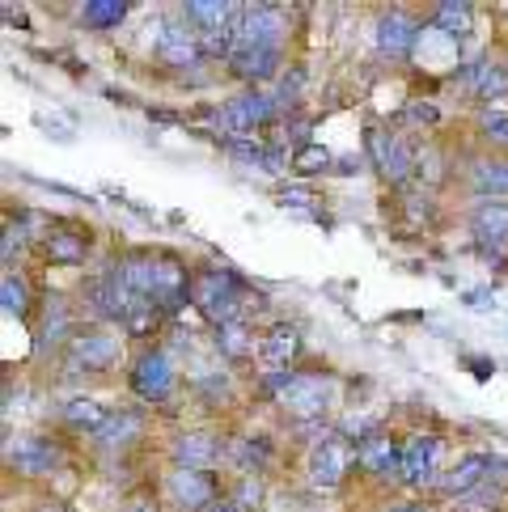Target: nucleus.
<instances>
[{
	"mask_svg": "<svg viewBox=\"0 0 508 512\" xmlns=\"http://www.w3.org/2000/svg\"><path fill=\"white\" fill-rule=\"evenodd\" d=\"M170 453H174V466L208 470L216 457L225 453V445H221V436H216L212 428H191V432H178V436H174Z\"/></svg>",
	"mask_w": 508,
	"mask_h": 512,
	"instance_id": "11",
	"label": "nucleus"
},
{
	"mask_svg": "<svg viewBox=\"0 0 508 512\" xmlns=\"http://www.w3.org/2000/svg\"><path fill=\"white\" fill-rule=\"evenodd\" d=\"M208 512H242V508H238V504H233V500H216V504H212Z\"/></svg>",
	"mask_w": 508,
	"mask_h": 512,
	"instance_id": "44",
	"label": "nucleus"
},
{
	"mask_svg": "<svg viewBox=\"0 0 508 512\" xmlns=\"http://www.w3.org/2000/svg\"><path fill=\"white\" fill-rule=\"evenodd\" d=\"M437 453H441V441L437 436H428V432H420V436H411L407 441V449H403V479L407 487H424V483H432L437 479Z\"/></svg>",
	"mask_w": 508,
	"mask_h": 512,
	"instance_id": "13",
	"label": "nucleus"
},
{
	"mask_svg": "<svg viewBox=\"0 0 508 512\" xmlns=\"http://www.w3.org/2000/svg\"><path fill=\"white\" fill-rule=\"evenodd\" d=\"M166 496L174 500L178 512H208L221 500V487H216L212 470H195V466H174L166 474Z\"/></svg>",
	"mask_w": 508,
	"mask_h": 512,
	"instance_id": "4",
	"label": "nucleus"
},
{
	"mask_svg": "<svg viewBox=\"0 0 508 512\" xmlns=\"http://www.w3.org/2000/svg\"><path fill=\"white\" fill-rule=\"evenodd\" d=\"M276 98H267V94H238V98H229L216 106V115H212V127L221 132L225 140H250L254 132H259L263 123L276 119Z\"/></svg>",
	"mask_w": 508,
	"mask_h": 512,
	"instance_id": "2",
	"label": "nucleus"
},
{
	"mask_svg": "<svg viewBox=\"0 0 508 512\" xmlns=\"http://www.w3.org/2000/svg\"><path fill=\"white\" fill-rule=\"evenodd\" d=\"M263 170H267V174H280V170H284V149H267Z\"/></svg>",
	"mask_w": 508,
	"mask_h": 512,
	"instance_id": "41",
	"label": "nucleus"
},
{
	"mask_svg": "<svg viewBox=\"0 0 508 512\" xmlns=\"http://www.w3.org/2000/svg\"><path fill=\"white\" fill-rule=\"evenodd\" d=\"M127 17V5L123 0H89V5L81 9V22L89 26V30H111V26H119Z\"/></svg>",
	"mask_w": 508,
	"mask_h": 512,
	"instance_id": "28",
	"label": "nucleus"
},
{
	"mask_svg": "<svg viewBox=\"0 0 508 512\" xmlns=\"http://www.w3.org/2000/svg\"><path fill=\"white\" fill-rule=\"evenodd\" d=\"M276 402L293 419H301V424H318L322 411L331 407V381L318 377V373H288Z\"/></svg>",
	"mask_w": 508,
	"mask_h": 512,
	"instance_id": "3",
	"label": "nucleus"
},
{
	"mask_svg": "<svg viewBox=\"0 0 508 512\" xmlns=\"http://www.w3.org/2000/svg\"><path fill=\"white\" fill-rule=\"evenodd\" d=\"M466 85H470V94L475 98H504L508 94V68H500V64H475L466 72Z\"/></svg>",
	"mask_w": 508,
	"mask_h": 512,
	"instance_id": "26",
	"label": "nucleus"
},
{
	"mask_svg": "<svg viewBox=\"0 0 508 512\" xmlns=\"http://www.w3.org/2000/svg\"><path fill=\"white\" fill-rule=\"evenodd\" d=\"M60 415L68 419L72 428H81V432H102L106 424H111V407H102L98 398H85V394H77V398H64V407H60Z\"/></svg>",
	"mask_w": 508,
	"mask_h": 512,
	"instance_id": "22",
	"label": "nucleus"
},
{
	"mask_svg": "<svg viewBox=\"0 0 508 512\" xmlns=\"http://www.w3.org/2000/svg\"><path fill=\"white\" fill-rule=\"evenodd\" d=\"M157 60L170 68H187L195 60H204V47H199V30L191 22H161L157 34Z\"/></svg>",
	"mask_w": 508,
	"mask_h": 512,
	"instance_id": "10",
	"label": "nucleus"
},
{
	"mask_svg": "<svg viewBox=\"0 0 508 512\" xmlns=\"http://www.w3.org/2000/svg\"><path fill=\"white\" fill-rule=\"evenodd\" d=\"M470 229H475V242L483 250H504L508 246V204H500V199H487V204L475 208V216H470Z\"/></svg>",
	"mask_w": 508,
	"mask_h": 512,
	"instance_id": "17",
	"label": "nucleus"
},
{
	"mask_svg": "<svg viewBox=\"0 0 508 512\" xmlns=\"http://www.w3.org/2000/svg\"><path fill=\"white\" fill-rule=\"evenodd\" d=\"M0 301H5V314H17V318H22L26 314V284L22 280H17V276H5V280H0Z\"/></svg>",
	"mask_w": 508,
	"mask_h": 512,
	"instance_id": "34",
	"label": "nucleus"
},
{
	"mask_svg": "<svg viewBox=\"0 0 508 512\" xmlns=\"http://www.w3.org/2000/svg\"><path fill=\"white\" fill-rule=\"evenodd\" d=\"M373 157H377V166L381 174H386L390 182H407L411 170H415V149L403 140V136H386V132H377L373 136Z\"/></svg>",
	"mask_w": 508,
	"mask_h": 512,
	"instance_id": "16",
	"label": "nucleus"
},
{
	"mask_svg": "<svg viewBox=\"0 0 508 512\" xmlns=\"http://www.w3.org/2000/svg\"><path fill=\"white\" fill-rule=\"evenodd\" d=\"M479 127H483V136L492 140V144H500V149H508V115H500V111H487Z\"/></svg>",
	"mask_w": 508,
	"mask_h": 512,
	"instance_id": "37",
	"label": "nucleus"
},
{
	"mask_svg": "<svg viewBox=\"0 0 508 512\" xmlns=\"http://www.w3.org/2000/svg\"><path fill=\"white\" fill-rule=\"evenodd\" d=\"M115 271L123 276V284L136 292V297L153 301V288H157V259L153 254H127V259L115 263Z\"/></svg>",
	"mask_w": 508,
	"mask_h": 512,
	"instance_id": "23",
	"label": "nucleus"
},
{
	"mask_svg": "<svg viewBox=\"0 0 508 512\" xmlns=\"http://www.w3.org/2000/svg\"><path fill=\"white\" fill-rule=\"evenodd\" d=\"M216 347H221L229 360H246L259 352V339H254L246 322H225V326H216Z\"/></svg>",
	"mask_w": 508,
	"mask_h": 512,
	"instance_id": "25",
	"label": "nucleus"
},
{
	"mask_svg": "<svg viewBox=\"0 0 508 512\" xmlns=\"http://www.w3.org/2000/svg\"><path fill=\"white\" fill-rule=\"evenodd\" d=\"M178 301H187V267L178 259H157V288H153V301L157 309H170Z\"/></svg>",
	"mask_w": 508,
	"mask_h": 512,
	"instance_id": "21",
	"label": "nucleus"
},
{
	"mask_svg": "<svg viewBox=\"0 0 508 512\" xmlns=\"http://www.w3.org/2000/svg\"><path fill=\"white\" fill-rule=\"evenodd\" d=\"M119 512H161V508H157V496H153V491H132V496L119 504Z\"/></svg>",
	"mask_w": 508,
	"mask_h": 512,
	"instance_id": "39",
	"label": "nucleus"
},
{
	"mask_svg": "<svg viewBox=\"0 0 508 512\" xmlns=\"http://www.w3.org/2000/svg\"><path fill=\"white\" fill-rule=\"evenodd\" d=\"M394 512H428L424 504H407V508H394Z\"/></svg>",
	"mask_w": 508,
	"mask_h": 512,
	"instance_id": "46",
	"label": "nucleus"
},
{
	"mask_svg": "<svg viewBox=\"0 0 508 512\" xmlns=\"http://www.w3.org/2000/svg\"><path fill=\"white\" fill-rule=\"evenodd\" d=\"M280 56H284L280 47H246L229 60V68H233V77H242V81H267L280 72Z\"/></svg>",
	"mask_w": 508,
	"mask_h": 512,
	"instance_id": "20",
	"label": "nucleus"
},
{
	"mask_svg": "<svg viewBox=\"0 0 508 512\" xmlns=\"http://www.w3.org/2000/svg\"><path fill=\"white\" fill-rule=\"evenodd\" d=\"M280 204H284V208H310L314 195L305 191V187H284V191H280Z\"/></svg>",
	"mask_w": 508,
	"mask_h": 512,
	"instance_id": "40",
	"label": "nucleus"
},
{
	"mask_svg": "<svg viewBox=\"0 0 508 512\" xmlns=\"http://www.w3.org/2000/svg\"><path fill=\"white\" fill-rule=\"evenodd\" d=\"M43 250H47L51 263H60V267H81L85 254H89V242H85L77 229H51Z\"/></svg>",
	"mask_w": 508,
	"mask_h": 512,
	"instance_id": "24",
	"label": "nucleus"
},
{
	"mask_svg": "<svg viewBox=\"0 0 508 512\" xmlns=\"http://www.w3.org/2000/svg\"><path fill=\"white\" fill-rule=\"evenodd\" d=\"M352 449H348V441L343 436H322V441L314 445V453H310V483L314 487H322V491H331V487H339L343 483V474H348V466H352Z\"/></svg>",
	"mask_w": 508,
	"mask_h": 512,
	"instance_id": "7",
	"label": "nucleus"
},
{
	"mask_svg": "<svg viewBox=\"0 0 508 512\" xmlns=\"http://www.w3.org/2000/svg\"><path fill=\"white\" fill-rule=\"evenodd\" d=\"M225 153L246 161V166H263V161H267V144H259V140H225Z\"/></svg>",
	"mask_w": 508,
	"mask_h": 512,
	"instance_id": "35",
	"label": "nucleus"
},
{
	"mask_svg": "<svg viewBox=\"0 0 508 512\" xmlns=\"http://www.w3.org/2000/svg\"><path fill=\"white\" fill-rule=\"evenodd\" d=\"M9 466L17 474H51L60 466V449L47 436H17L9 445Z\"/></svg>",
	"mask_w": 508,
	"mask_h": 512,
	"instance_id": "14",
	"label": "nucleus"
},
{
	"mask_svg": "<svg viewBox=\"0 0 508 512\" xmlns=\"http://www.w3.org/2000/svg\"><path fill=\"white\" fill-rule=\"evenodd\" d=\"M339 174H360V157H339Z\"/></svg>",
	"mask_w": 508,
	"mask_h": 512,
	"instance_id": "43",
	"label": "nucleus"
},
{
	"mask_svg": "<svg viewBox=\"0 0 508 512\" xmlns=\"http://www.w3.org/2000/svg\"><path fill=\"white\" fill-rule=\"evenodd\" d=\"M301 352V335L293 331V326H271V331L259 339V364H263V373H288V364L297 360Z\"/></svg>",
	"mask_w": 508,
	"mask_h": 512,
	"instance_id": "15",
	"label": "nucleus"
},
{
	"mask_svg": "<svg viewBox=\"0 0 508 512\" xmlns=\"http://www.w3.org/2000/svg\"><path fill=\"white\" fill-rule=\"evenodd\" d=\"M157 322H161V309H157V305H149V301H144V305H140L136 314L127 318L123 326H127V335H153V331H157Z\"/></svg>",
	"mask_w": 508,
	"mask_h": 512,
	"instance_id": "36",
	"label": "nucleus"
},
{
	"mask_svg": "<svg viewBox=\"0 0 508 512\" xmlns=\"http://www.w3.org/2000/svg\"><path fill=\"white\" fill-rule=\"evenodd\" d=\"M356 462L365 474H403V449L390 432H369L356 441Z\"/></svg>",
	"mask_w": 508,
	"mask_h": 512,
	"instance_id": "12",
	"label": "nucleus"
},
{
	"mask_svg": "<svg viewBox=\"0 0 508 512\" xmlns=\"http://www.w3.org/2000/svg\"><path fill=\"white\" fill-rule=\"evenodd\" d=\"M34 512H68V508H64V504H39Z\"/></svg>",
	"mask_w": 508,
	"mask_h": 512,
	"instance_id": "45",
	"label": "nucleus"
},
{
	"mask_svg": "<svg viewBox=\"0 0 508 512\" xmlns=\"http://www.w3.org/2000/svg\"><path fill=\"white\" fill-rule=\"evenodd\" d=\"M432 30H441L445 39H453V34H466L470 30V5H458V0H445V5H437V13H432Z\"/></svg>",
	"mask_w": 508,
	"mask_h": 512,
	"instance_id": "29",
	"label": "nucleus"
},
{
	"mask_svg": "<svg viewBox=\"0 0 508 512\" xmlns=\"http://www.w3.org/2000/svg\"><path fill=\"white\" fill-rule=\"evenodd\" d=\"M178 386V377H174V364L166 352H144L136 360V369H132V390L144 398V402H166Z\"/></svg>",
	"mask_w": 508,
	"mask_h": 512,
	"instance_id": "8",
	"label": "nucleus"
},
{
	"mask_svg": "<svg viewBox=\"0 0 508 512\" xmlns=\"http://www.w3.org/2000/svg\"><path fill=\"white\" fill-rule=\"evenodd\" d=\"M284 30H288V22H284V13L276 5H246L238 34H233V56L246 51V47H280Z\"/></svg>",
	"mask_w": 508,
	"mask_h": 512,
	"instance_id": "5",
	"label": "nucleus"
},
{
	"mask_svg": "<svg viewBox=\"0 0 508 512\" xmlns=\"http://www.w3.org/2000/svg\"><path fill=\"white\" fill-rule=\"evenodd\" d=\"M470 178L483 195H508V161H475Z\"/></svg>",
	"mask_w": 508,
	"mask_h": 512,
	"instance_id": "30",
	"label": "nucleus"
},
{
	"mask_svg": "<svg viewBox=\"0 0 508 512\" xmlns=\"http://www.w3.org/2000/svg\"><path fill=\"white\" fill-rule=\"evenodd\" d=\"M13 246H22V233L9 225V229H5V259H13Z\"/></svg>",
	"mask_w": 508,
	"mask_h": 512,
	"instance_id": "42",
	"label": "nucleus"
},
{
	"mask_svg": "<svg viewBox=\"0 0 508 512\" xmlns=\"http://www.w3.org/2000/svg\"><path fill=\"white\" fill-rule=\"evenodd\" d=\"M85 301H89V309H94L98 318H106V322H127V318H132L136 309L144 305V297H136V292L123 284L119 271H106L102 280L89 284V288H85Z\"/></svg>",
	"mask_w": 508,
	"mask_h": 512,
	"instance_id": "6",
	"label": "nucleus"
},
{
	"mask_svg": "<svg viewBox=\"0 0 508 512\" xmlns=\"http://www.w3.org/2000/svg\"><path fill=\"white\" fill-rule=\"evenodd\" d=\"M136 432H140V419L123 411V415H111V424H106V428L98 432V441L115 449V445H127V441H132Z\"/></svg>",
	"mask_w": 508,
	"mask_h": 512,
	"instance_id": "31",
	"label": "nucleus"
},
{
	"mask_svg": "<svg viewBox=\"0 0 508 512\" xmlns=\"http://www.w3.org/2000/svg\"><path fill=\"white\" fill-rule=\"evenodd\" d=\"M191 301L204 309L212 326H225V322H246V292L238 284V276H229L221 267H208L195 276L191 288Z\"/></svg>",
	"mask_w": 508,
	"mask_h": 512,
	"instance_id": "1",
	"label": "nucleus"
},
{
	"mask_svg": "<svg viewBox=\"0 0 508 512\" xmlns=\"http://www.w3.org/2000/svg\"><path fill=\"white\" fill-rule=\"evenodd\" d=\"M123 356V339L111 331H77L68 339V360L77 369H111Z\"/></svg>",
	"mask_w": 508,
	"mask_h": 512,
	"instance_id": "9",
	"label": "nucleus"
},
{
	"mask_svg": "<svg viewBox=\"0 0 508 512\" xmlns=\"http://www.w3.org/2000/svg\"><path fill=\"white\" fill-rule=\"evenodd\" d=\"M233 504H238L242 512H259L263 508V483L254 479V474H242L238 487H233Z\"/></svg>",
	"mask_w": 508,
	"mask_h": 512,
	"instance_id": "32",
	"label": "nucleus"
},
{
	"mask_svg": "<svg viewBox=\"0 0 508 512\" xmlns=\"http://www.w3.org/2000/svg\"><path fill=\"white\" fill-rule=\"evenodd\" d=\"M487 470H492V457H487V453H466L462 462L441 479V491H445V496H470L475 487H483Z\"/></svg>",
	"mask_w": 508,
	"mask_h": 512,
	"instance_id": "19",
	"label": "nucleus"
},
{
	"mask_svg": "<svg viewBox=\"0 0 508 512\" xmlns=\"http://www.w3.org/2000/svg\"><path fill=\"white\" fill-rule=\"evenodd\" d=\"M415 43H420V26L411 22L407 13H386L381 17V26H377V47L386 51L390 60H407Z\"/></svg>",
	"mask_w": 508,
	"mask_h": 512,
	"instance_id": "18",
	"label": "nucleus"
},
{
	"mask_svg": "<svg viewBox=\"0 0 508 512\" xmlns=\"http://www.w3.org/2000/svg\"><path fill=\"white\" fill-rule=\"evenodd\" d=\"M407 119H411L415 127H437V123H441V111H437L432 102L415 98V102H407Z\"/></svg>",
	"mask_w": 508,
	"mask_h": 512,
	"instance_id": "38",
	"label": "nucleus"
},
{
	"mask_svg": "<svg viewBox=\"0 0 508 512\" xmlns=\"http://www.w3.org/2000/svg\"><path fill=\"white\" fill-rule=\"evenodd\" d=\"M293 166L301 174H322V170H331V153L318 149V144H301L297 157H293Z\"/></svg>",
	"mask_w": 508,
	"mask_h": 512,
	"instance_id": "33",
	"label": "nucleus"
},
{
	"mask_svg": "<svg viewBox=\"0 0 508 512\" xmlns=\"http://www.w3.org/2000/svg\"><path fill=\"white\" fill-rule=\"evenodd\" d=\"M267 457H271V445H267V436H238V441L229 445V462L238 466L242 474H254V470H263V466H267Z\"/></svg>",
	"mask_w": 508,
	"mask_h": 512,
	"instance_id": "27",
	"label": "nucleus"
}]
</instances>
